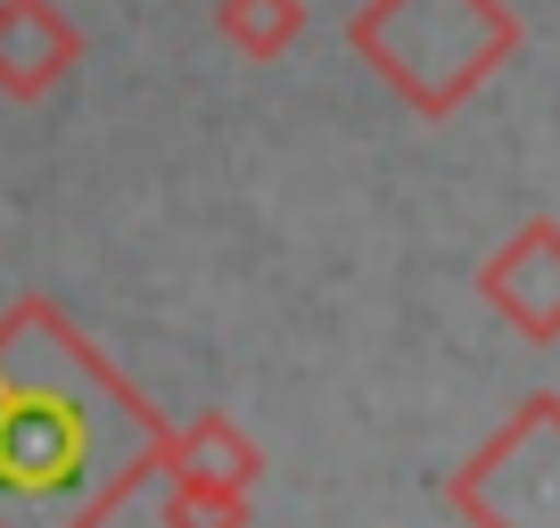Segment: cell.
Masks as SVG:
<instances>
[{
    "label": "cell",
    "mask_w": 560,
    "mask_h": 528,
    "mask_svg": "<svg viewBox=\"0 0 560 528\" xmlns=\"http://www.w3.org/2000/svg\"><path fill=\"white\" fill-rule=\"evenodd\" d=\"M165 413L58 314H0V528H100L158 479Z\"/></svg>",
    "instance_id": "6da1fadb"
},
{
    "label": "cell",
    "mask_w": 560,
    "mask_h": 528,
    "mask_svg": "<svg viewBox=\"0 0 560 528\" xmlns=\"http://www.w3.org/2000/svg\"><path fill=\"white\" fill-rule=\"evenodd\" d=\"M347 42L354 58H371V74H387L404 107L454 116L520 50V18L503 0H363Z\"/></svg>",
    "instance_id": "7a4b0ae2"
},
{
    "label": "cell",
    "mask_w": 560,
    "mask_h": 528,
    "mask_svg": "<svg viewBox=\"0 0 560 528\" xmlns=\"http://www.w3.org/2000/svg\"><path fill=\"white\" fill-rule=\"evenodd\" d=\"M445 495L470 528H560V397H527Z\"/></svg>",
    "instance_id": "3957f363"
},
{
    "label": "cell",
    "mask_w": 560,
    "mask_h": 528,
    "mask_svg": "<svg viewBox=\"0 0 560 528\" xmlns=\"http://www.w3.org/2000/svg\"><path fill=\"white\" fill-rule=\"evenodd\" d=\"M478 298H487L520 338L552 347V338H560V223H552V215L520 223L503 248H494L487 273H478Z\"/></svg>",
    "instance_id": "277c9868"
},
{
    "label": "cell",
    "mask_w": 560,
    "mask_h": 528,
    "mask_svg": "<svg viewBox=\"0 0 560 528\" xmlns=\"http://www.w3.org/2000/svg\"><path fill=\"white\" fill-rule=\"evenodd\" d=\"M83 58V34L58 0H0V91L9 100H42L58 91Z\"/></svg>",
    "instance_id": "5b68a950"
},
{
    "label": "cell",
    "mask_w": 560,
    "mask_h": 528,
    "mask_svg": "<svg viewBox=\"0 0 560 528\" xmlns=\"http://www.w3.org/2000/svg\"><path fill=\"white\" fill-rule=\"evenodd\" d=\"M158 479H214V487H256L264 479V446L247 438L231 413H190V422H165V455Z\"/></svg>",
    "instance_id": "8992f818"
},
{
    "label": "cell",
    "mask_w": 560,
    "mask_h": 528,
    "mask_svg": "<svg viewBox=\"0 0 560 528\" xmlns=\"http://www.w3.org/2000/svg\"><path fill=\"white\" fill-rule=\"evenodd\" d=\"M214 34L240 58H289L305 34V0H214Z\"/></svg>",
    "instance_id": "52a82bcc"
},
{
    "label": "cell",
    "mask_w": 560,
    "mask_h": 528,
    "mask_svg": "<svg viewBox=\"0 0 560 528\" xmlns=\"http://www.w3.org/2000/svg\"><path fill=\"white\" fill-rule=\"evenodd\" d=\"M165 528H247L256 504L247 487H214V479H165V504H158Z\"/></svg>",
    "instance_id": "ba28073f"
}]
</instances>
